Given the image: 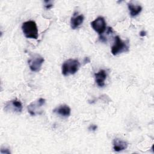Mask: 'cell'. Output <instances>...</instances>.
Returning a JSON list of instances; mask_svg holds the SVG:
<instances>
[{
    "label": "cell",
    "mask_w": 154,
    "mask_h": 154,
    "mask_svg": "<svg viewBox=\"0 0 154 154\" xmlns=\"http://www.w3.org/2000/svg\"><path fill=\"white\" fill-rule=\"evenodd\" d=\"M106 76L107 73L103 69H100L99 70L98 72L94 73L95 81L99 87H102L104 86L105 81L106 78Z\"/></svg>",
    "instance_id": "10"
},
{
    "label": "cell",
    "mask_w": 154,
    "mask_h": 154,
    "mask_svg": "<svg viewBox=\"0 0 154 154\" xmlns=\"http://www.w3.org/2000/svg\"><path fill=\"white\" fill-rule=\"evenodd\" d=\"M22 30L25 37L28 38L37 39L38 37V28L36 23L33 20H28L22 23Z\"/></svg>",
    "instance_id": "2"
},
{
    "label": "cell",
    "mask_w": 154,
    "mask_h": 154,
    "mask_svg": "<svg viewBox=\"0 0 154 154\" xmlns=\"http://www.w3.org/2000/svg\"><path fill=\"white\" fill-rule=\"evenodd\" d=\"M45 3H46L45 5V7L46 9H49L51 8V7H52L53 5L52 4H51V1H45Z\"/></svg>",
    "instance_id": "13"
},
{
    "label": "cell",
    "mask_w": 154,
    "mask_h": 154,
    "mask_svg": "<svg viewBox=\"0 0 154 154\" xmlns=\"http://www.w3.org/2000/svg\"><path fill=\"white\" fill-rule=\"evenodd\" d=\"M45 61V59L39 54H35L31 56L28 61V63L30 70L32 72H38L40 70L42 64Z\"/></svg>",
    "instance_id": "4"
},
{
    "label": "cell",
    "mask_w": 154,
    "mask_h": 154,
    "mask_svg": "<svg viewBox=\"0 0 154 154\" xmlns=\"http://www.w3.org/2000/svg\"><path fill=\"white\" fill-rule=\"evenodd\" d=\"M45 102L46 100L43 98H40L38 100L31 102L27 107L29 114L32 116L42 114L43 112L42 106L45 105Z\"/></svg>",
    "instance_id": "5"
},
{
    "label": "cell",
    "mask_w": 154,
    "mask_h": 154,
    "mask_svg": "<svg viewBox=\"0 0 154 154\" xmlns=\"http://www.w3.org/2000/svg\"><path fill=\"white\" fill-rule=\"evenodd\" d=\"M80 67V63L76 59L70 58L65 61L61 66V73L64 76L76 73Z\"/></svg>",
    "instance_id": "1"
},
{
    "label": "cell",
    "mask_w": 154,
    "mask_h": 154,
    "mask_svg": "<svg viewBox=\"0 0 154 154\" xmlns=\"http://www.w3.org/2000/svg\"><path fill=\"white\" fill-rule=\"evenodd\" d=\"M90 24L92 28L100 35H102L106 29V22L105 19L102 16L97 17L96 19L92 21Z\"/></svg>",
    "instance_id": "6"
},
{
    "label": "cell",
    "mask_w": 154,
    "mask_h": 154,
    "mask_svg": "<svg viewBox=\"0 0 154 154\" xmlns=\"http://www.w3.org/2000/svg\"><path fill=\"white\" fill-rule=\"evenodd\" d=\"M97 125H91L90 126V127L88 128V129L90 130V131H96L97 129Z\"/></svg>",
    "instance_id": "14"
},
{
    "label": "cell",
    "mask_w": 154,
    "mask_h": 154,
    "mask_svg": "<svg viewBox=\"0 0 154 154\" xmlns=\"http://www.w3.org/2000/svg\"><path fill=\"white\" fill-rule=\"evenodd\" d=\"M129 49V42L123 41L119 35H117L114 38V42L111 47V54L113 55H117L119 54L128 52Z\"/></svg>",
    "instance_id": "3"
},
{
    "label": "cell",
    "mask_w": 154,
    "mask_h": 154,
    "mask_svg": "<svg viewBox=\"0 0 154 154\" xmlns=\"http://www.w3.org/2000/svg\"><path fill=\"white\" fill-rule=\"evenodd\" d=\"M146 34H147V32H146L145 31H144V30L141 31L140 32V36H141V37L146 36Z\"/></svg>",
    "instance_id": "15"
},
{
    "label": "cell",
    "mask_w": 154,
    "mask_h": 154,
    "mask_svg": "<svg viewBox=\"0 0 154 154\" xmlns=\"http://www.w3.org/2000/svg\"><path fill=\"white\" fill-rule=\"evenodd\" d=\"M53 112L62 117H68L70 115L71 109L67 105H61L55 108L53 110Z\"/></svg>",
    "instance_id": "8"
},
{
    "label": "cell",
    "mask_w": 154,
    "mask_h": 154,
    "mask_svg": "<svg viewBox=\"0 0 154 154\" xmlns=\"http://www.w3.org/2000/svg\"><path fill=\"white\" fill-rule=\"evenodd\" d=\"M84 20V16L83 14H79L78 13H75L70 19V26L73 29H77L82 25Z\"/></svg>",
    "instance_id": "9"
},
{
    "label": "cell",
    "mask_w": 154,
    "mask_h": 154,
    "mask_svg": "<svg viewBox=\"0 0 154 154\" xmlns=\"http://www.w3.org/2000/svg\"><path fill=\"white\" fill-rule=\"evenodd\" d=\"M128 7L129 10L130 16L132 17L138 16L142 11V7L140 5H134L132 3H128Z\"/></svg>",
    "instance_id": "12"
},
{
    "label": "cell",
    "mask_w": 154,
    "mask_h": 154,
    "mask_svg": "<svg viewBox=\"0 0 154 154\" xmlns=\"http://www.w3.org/2000/svg\"><path fill=\"white\" fill-rule=\"evenodd\" d=\"M22 104L21 102L17 99H13L8 101L4 106V109L6 111L20 113L22 111Z\"/></svg>",
    "instance_id": "7"
},
{
    "label": "cell",
    "mask_w": 154,
    "mask_h": 154,
    "mask_svg": "<svg viewBox=\"0 0 154 154\" xmlns=\"http://www.w3.org/2000/svg\"><path fill=\"white\" fill-rule=\"evenodd\" d=\"M112 145L114 150L115 152H119L127 149L128 144L126 141L116 138L113 140Z\"/></svg>",
    "instance_id": "11"
}]
</instances>
